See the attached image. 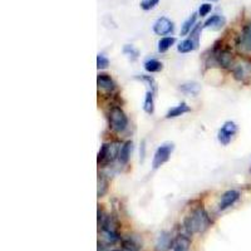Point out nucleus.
Segmentation results:
<instances>
[{
  "instance_id": "f257e3e1",
  "label": "nucleus",
  "mask_w": 251,
  "mask_h": 251,
  "mask_svg": "<svg viewBox=\"0 0 251 251\" xmlns=\"http://www.w3.org/2000/svg\"><path fill=\"white\" fill-rule=\"evenodd\" d=\"M211 225V220L203 207L195 208L191 214L188 215L183 221V226L187 234H200L207 230L208 226Z\"/></svg>"
},
{
  "instance_id": "f03ea898",
  "label": "nucleus",
  "mask_w": 251,
  "mask_h": 251,
  "mask_svg": "<svg viewBox=\"0 0 251 251\" xmlns=\"http://www.w3.org/2000/svg\"><path fill=\"white\" fill-rule=\"evenodd\" d=\"M231 72L232 77L237 82L243 83V84H249L251 82V57H248V55L236 57Z\"/></svg>"
},
{
  "instance_id": "7ed1b4c3",
  "label": "nucleus",
  "mask_w": 251,
  "mask_h": 251,
  "mask_svg": "<svg viewBox=\"0 0 251 251\" xmlns=\"http://www.w3.org/2000/svg\"><path fill=\"white\" fill-rule=\"evenodd\" d=\"M109 127L113 129L114 132H123L127 126H128V120H127V116L123 112L122 108L120 107H112L111 111H109Z\"/></svg>"
},
{
  "instance_id": "20e7f679",
  "label": "nucleus",
  "mask_w": 251,
  "mask_h": 251,
  "mask_svg": "<svg viewBox=\"0 0 251 251\" xmlns=\"http://www.w3.org/2000/svg\"><path fill=\"white\" fill-rule=\"evenodd\" d=\"M121 146L118 143H104L102 145L100 150V153H98V165H108V163L113 162L114 158L118 157L120 154Z\"/></svg>"
},
{
  "instance_id": "39448f33",
  "label": "nucleus",
  "mask_w": 251,
  "mask_h": 251,
  "mask_svg": "<svg viewBox=\"0 0 251 251\" xmlns=\"http://www.w3.org/2000/svg\"><path fill=\"white\" fill-rule=\"evenodd\" d=\"M237 48L241 51V55L251 57V20L244 24L241 28L237 38Z\"/></svg>"
},
{
  "instance_id": "423d86ee",
  "label": "nucleus",
  "mask_w": 251,
  "mask_h": 251,
  "mask_svg": "<svg viewBox=\"0 0 251 251\" xmlns=\"http://www.w3.org/2000/svg\"><path fill=\"white\" fill-rule=\"evenodd\" d=\"M172 151H174V143H165V145L160 146L157 151L154 152L153 161H152V167L157 170L158 167L166 163L170 160Z\"/></svg>"
},
{
  "instance_id": "0eeeda50",
  "label": "nucleus",
  "mask_w": 251,
  "mask_h": 251,
  "mask_svg": "<svg viewBox=\"0 0 251 251\" xmlns=\"http://www.w3.org/2000/svg\"><path fill=\"white\" fill-rule=\"evenodd\" d=\"M201 24H197L192 31L190 33V38L185 39L183 42H181L177 47V50L180 51V53H190V51L195 50L199 46V30L201 28Z\"/></svg>"
},
{
  "instance_id": "6e6552de",
  "label": "nucleus",
  "mask_w": 251,
  "mask_h": 251,
  "mask_svg": "<svg viewBox=\"0 0 251 251\" xmlns=\"http://www.w3.org/2000/svg\"><path fill=\"white\" fill-rule=\"evenodd\" d=\"M215 62L217 63V66L223 67L225 69H231L235 64L236 57L232 54L231 50L228 49H220L214 53Z\"/></svg>"
},
{
  "instance_id": "1a4fd4ad",
  "label": "nucleus",
  "mask_w": 251,
  "mask_h": 251,
  "mask_svg": "<svg viewBox=\"0 0 251 251\" xmlns=\"http://www.w3.org/2000/svg\"><path fill=\"white\" fill-rule=\"evenodd\" d=\"M237 132V126L235 122H231V121H227V122L224 123V126L221 127V129L217 133V138H219V142L221 145L226 146L231 142L232 137Z\"/></svg>"
},
{
  "instance_id": "9d476101",
  "label": "nucleus",
  "mask_w": 251,
  "mask_h": 251,
  "mask_svg": "<svg viewBox=\"0 0 251 251\" xmlns=\"http://www.w3.org/2000/svg\"><path fill=\"white\" fill-rule=\"evenodd\" d=\"M175 25L169 18L161 17L160 19L156 20V23L153 24V31L157 35H169L174 31Z\"/></svg>"
},
{
  "instance_id": "9b49d317",
  "label": "nucleus",
  "mask_w": 251,
  "mask_h": 251,
  "mask_svg": "<svg viewBox=\"0 0 251 251\" xmlns=\"http://www.w3.org/2000/svg\"><path fill=\"white\" fill-rule=\"evenodd\" d=\"M240 196H241V194H240V191H237V190H228V191H226L225 194L223 195V197H221L219 208L220 210H226L227 207L234 205V203L239 200Z\"/></svg>"
},
{
  "instance_id": "f8f14e48",
  "label": "nucleus",
  "mask_w": 251,
  "mask_h": 251,
  "mask_svg": "<svg viewBox=\"0 0 251 251\" xmlns=\"http://www.w3.org/2000/svg\"><path fill=\"white\" fill-rule=\"evenodd\" d=\"M172 243H174V239L171 237V235L169 232L162 231L160 236L157 237L154 249H156V251H167L169 249H172Z\"/></svg>"
},
{
  "instance_id": "ddd939ff",
  "label": "nucleus",
  "mask_w": 251,
  "mask_h": 251,
  "mask_svg": "<svg viewBox=\"0 0 251 251\" xmlns=\"http://www.w3.org/2000/svg\"><path fill=\"white\" fill-rule=\"evenodd\" d=\"M98 88L104 92H112L116 88V84L108 75H100L97 78Z\"/></svg>"
},
{
  "instance_id": "4468645a",
  "label": "nucleus",
  "mask_w": 251,
  "mask_h": 251,
  "mask_svg": "<svg viewBox=\"0 0 251 251\" xmlns=\"http://www.w3.org/2000/svg\"><path fill=\"white\" fill-rule=\"evenodd\" d=\"M225 23L226 20L224 17H221V15H212L203 23V28H211L215 29V30H219V29H221L225 25Z\"/></svg>"
},
{
  "instance_id": "2eb2a0df",
  "label": "nucleus",
  "mask_w": 251,
  "mask_h": 251,
  "mask_svg": "<svg viewBox=\"0 0 251 251\" xmlns=\"http://www.w3.org/2000/svg\"><path fill=\"white\" fill-rule=\"evenodd\" d=\"M191 111V108L186 104L185 102L180 103L178 106L174 107V108L170 109L169 112H167V114H166V118H176V117H180V116H182V114L185 113H188V112Z\"/></svg>"
},
{
  "instance_id": "dca6fc26",
  "label": "nucleus",
  "mask_w": 251,
  "mask_h": 251,
  "mask_svg": "<svg viewBox=\"0 0 251 251\" xmlns=\"http://www.w3.org/2000/svg\"><path fill=\"white\" fill-rule=\"evenodd\" d=\"M131 150H132V142L128 141V142H126L125 145L121 147L120 150V154H118V160L122 165H126V163L128 162L129 156H131Z\"/></svg>"
},
{
  "instance_id": "f3484780",
  "label": "nucleus",
  "mask_w": 251,
  "mask_h": 251,
  "mask_svg": "<svg viewBox=\"0 0 251 251\" xmlns=\"http://www.w3.org/2000/svg\"><path fill=\"white\" fill-rule=\"evenodd\" d=\"M180 91L182 93L188 94V96H194L196 97L197 94L200 93V86L195 82H190V83H185L182 86L180 87Z\"/></svg>"
},
{
  "instance_id": "a211bd4d",
  "label": "nucleus",
  "mask_w": 251,
  "mask_h": 251,
  "mask_svg": "<svg viewBox=\"0 0 251 251\" xmlns=\"http://www.w3.org/2000/svg\"><path fill=\"white\" fill-rule=\"evenodd\" d=\"M190 244H191V240L188 239L187 236H185V235H178V236L174 239L172 249H185V250H187Z\"/></svg>"
},
{
  "instance_id": "6ab92c4d",
  "label": "nucleus",
  "mask_w": 251,
  "mask_h": 251,
  "mask_svg": "<svg viewBox=\"0 0 251 251\" xmlns=\"http://www.w3.org/2000/svg\"><path fill=\"white\" fill-rule=\"evenodd\" d=\"M196 19H197V14L196 13H194L191 17L186 20L185 23L182 24V28H181V35H187L188 33H191L192 29L196 26L195 25V23H196Z\"/></svg>"
},
{
  "instance_id": "aec40b11",
  "label": "nucleus",
  "mask_w": 251,
  "mask_h": 251,
  "mask_svg": "<svg viewBox=\"0 0 251 251\" xmlns=\"http://www.w3.org/2000/svg\"><path fill=\"white\" fill-rule=\"evenodd\" d=\"M108 191V180L106 176L102 174L98 175V190H97V196L103 197Z\"/></svg>"
},
{
  "instance_id": "412c9836",
  "label": "nucleus",
  "mask_w": 251,
  "mask_h": 251,
  "mask_svg": "<svg viewBox=\"0 0 251 251\" xmlns=\"http://www.w3.org/2000/svg\"><path fill=\"white\" fill-rule=\"evenodd\" d=\"M175 42H176V39H175L174 37L161 38L160 42H158V51H160V53H165V51H167L172 46H174Z\"/></svg>"
},
{
  "instance_id": "4be33fe9",
  "label": "nucleus",
  "mask_w": 251,
  "mask_h": 251,
  "mask_svg": "<svg viewBox=\"0 0 251 251\" xmlns=\"http://www.w3.org/2000/svg\"><path fill=\"white\" fill-rule=\"evenodd\" d=\"M143 109L149 114H152L154 112V103H153V92L149 91L146 93L145 103H143Z\"/></svg>"
},
{
  "instance_id": "5701e85b",
  "label": "nucleus",
  "mask_w": 251,
  "mask_h": 251,
  "mask_svg": "<svg viewBox=\"0 0 251 251\" xmlns=\"http://www.w3.org/2000/svg\"><path fill=\"white\" fill-rule=\"evenodd\" d=\"M145 69L149 73H156L162 69V63L156 59H150L145 63Z\"/></svg>"
},
{
  "instance_id": "b1692460",
  "label": "nucleus",
  "mask_w": 251,
  "mask_h": 251,
  "mask_svg": "<svg viewBox=\"0 0 251 251\" xmlns=\"http://www.w3.org/2000/svg\"><path fill=\"white\" fill-rule=\"evenodd\" d=\"M122 244H123V248H125L126 250L140 251V249L142 248V246H141L140 244L136 243V240H134L132 236H129V237H127V239L123 240Z\"/></svg>"
},
{
  "instance_id": "393cba45",
  "label": "nucleus",
  "mask_w": 251,
  "mask_h": 251,
  "mask_svg": "<svg viewBox=\"0 0 251 251\" xmlns=\"http://www.w3.org/2000/svg\"><path fill=\"white\" fill-rule=\"evenodd\" d=\"M123 53L128 58H131L132 60L137 59L138 58V50L134 48L133 46H129V44H126L125 48H123Z\"/></svg>"
},
{
  "instance_id": "a878e982",
  "label": "nucleus",
  "mask_w": 251,
  "mask_h": 251,
  "mask_svg": "<svg viewBox=\"0 0 251 251\" xmlns=\"http://www.w3.org/2000/svg\"><path fill=\"white\" fill-rule=\"evenodd\" d=\"M158 3H160V0H142L140 5L143 10H151Z\"/></svg>"
},
{
  "instance_id": "bb28decb",
  "label": "nucleus",
  "mask_w": 251,
  "mask_h": 251,
  "mask_svg": "<svg viewBox=\"0 0 251 251\" xmlns=\"http://www.w3.org/2000/svg\"><path fill=\"white\" fill-rule=\"evenodd\" d=\"M109 66V60L107 59L103 54H100L97 57V67L98 69H106Z\"/></svg>"
},
{
  "instance_id": "cd10ccee",
  "label": "nucleus",
  "mask_w": 251,
  "mask_h": 251,
  "mask_svg": "<svg viewBox=\"0 0 251 251\" xmlns=\"http://www.w3.org/2000/svg\"><path fill=\"white\" fill-rule=\"evenodd\" d=\"M212 9V5L211 4H202V5L200 6V9H199V15L200 17H206V15L208 14V13L211 12Z\"/></svg>"
},
{
  "instance_id": "c85d7f7f",
  "label": "nucleus",
  "mask_w": 251,
  "mask_h": 251,
  "mask_svg": "<svg viewBox=\"0 0 251 251\" xmlns=\"http://www.w3.org/2000/svg\"><path fill=\"white\" fill-rule=\"evenodd\" d=\"M140 79H142V80H145V82L149 83L150 87H151L152 92L156 91V82H154L153 78L150 77V75H142V77H140Z\"/></svg>"
},
{
  "instance_id": "c756f323",
  "label": "nucleus",
  "mask_w": 251,
  "mask_h": 251,
  "mask_svg": "<svg viewBox=\"0 0 251 251\" xmlns=\"http://www.w3.org/2000/svg\"><path fill=\"white\" fill-rule=\"evenodd\" d=\"M174 251H187L185 249H174Z\"/></svg>"
},
{
  "instance_id": "7c9ffc66",
  "label": "nucleus",
  "mask_w": 251,
  "mask_h": 251,
  "mask_svg": "<svg viewBox=\"0 0 251 251\" xmlns=\"http://www.w3.org/2000/svg\"><path fill=\"white\" fill-rule=\"evenodd\" d=\"M113 251H122V250H113Z\"/></svg>"
},
{
  "instance_id": "2f4dec72",
  "label": "nucleus",
  "mask_w": 251,
  "mask_h": 251,
  "mask_svg": "<svg viewBox=\"0 0 251 251\" xmlns=\"http://www.w3.org/2000/svg\"><path fill=\"white\" fill-rule=\"evenodd\" d=\"M211 1H216V0H211Z\"/></svg>"
}]
</instances>
